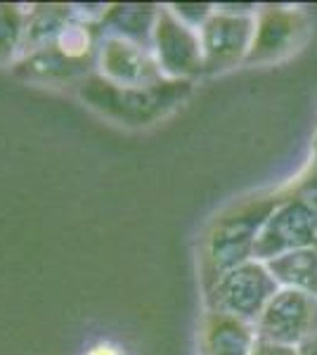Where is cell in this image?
<instances>
[{
	"label": "cell",
	"mask_w": 317,
	"mask_h": 355,
	"mask_svg": "<svg viewBox=\"0 0 317 355\" xmlns=\"http://www.w3.org/2000/svg\"><path fill=\"white\" fill-rule=\"evenodd\" d=\"M169 8L182 24L192 26L194 31H199V28L211 19V15L216 12V5H209V3H173Z\"/></svg>",
	"instance_id": "cell-16"
},
{
	"label": "cell",
	"mask_w": 317,
	"mask_h": 355,
	"mask_svg": "<svg viewBox=\"0 0 317 355\" xmlns=\"http://www.w3.org/2000/svg\"><path fill=\"white\" fill-rule=\"evenodd\" d=\"M251 355H298V348L291 346H282V343H273V341H256V348H253Z\"/></svg>",
	"instance_id": "cell-17"
},
{
	"label": "cell",
	"mask_w": 317,
	"mask_h": 355,
	"mask_svg": "<svg viewBox=\"0 0 317 355\" xmlns=\"http://www.w3.org/2000/svg\"><path fill=\"white\" fill-rule=\"evenodd\" d=\"M28 12H31V8L0 5V64L12 67L19 60Z\"/></svg>",
	"instance_id": "cell-15"
},
{
	"label": "cell",
	"mask_w": 317,
	"mask_h": 355,
	"mask_svg": "<svg viewBox=\"0 0 317 355\" xmlns=\"http://www.w3.org/2000/svg\"><path fill=\"white\" fill-rule=\"evenodd\" d=\"M277 291L280 284L270 272L268 263L253 259L225 272L216 287L206 291V311H221L256 324Z\"/></svg>",
	"instance_id": "cell-5"
},
{
	"label": "cell",
	"mask_w": 317,
	"mask_h": 355,
	"mask_svg": "<svg viewBox=\"0 0 317 355\" xmlns=\"http://www.w3.org/2000/svg\"><path fill=\"white\" fill-rule=\"evenodd\" d=\"M301 180L305 182V185H310L317 190V168H308V173L301 175Z\"/></svg>",
	"instance_id": "cell-20"
},
{
	"label": "cell",
	"mask_w": 317,
	"mask_h": 355,
	"mask_svg": "<svg viewBox=\"0 0 317 355\" xmlns=\"http://www.w3.org/2000/svg\"><path fill=\"white\" fill-rule=\"evenodd\" d=\"M97 73L117 85H147L166 78L152 48L117 36H102L97 48Z\"/></svg>",
	"instance_id": "cell-10"
},
{
	"label": "cell",
	"mask_w": 317,
	"mask_h": 355,
	"mask_svg": "<svg viewBox=\"0 0 317 355\" xmlns=\"http://www.w3.org/2000/svg\"><path fill=\"white\" fill-rule=\"evenodd\" d=\"M253 33H256V15L230 12L223 5H216L211 19L199 28L201 50H204V73L216 76V73H225L239 64H246Z\"/></svg>",
	"instance_id": "cell-7"
},
{
	"label": "cell",
	"mask_w": 317,
	"mask_h": 355,
	"mask_svg": "<svg viewBox=\"0 0 317 355\" xmlns=\"http://www.w3.org/2000/svg\"><path fill=\"white\" fill-rule=\"evenodd\" d=\"M284 197V187L258 192L230 204L216 216L199 242V275L204 294L225 272L256 259V244L265 223Z\"/></svg>",
	"instance_id": "cell-1"
},
{
	"label": "cell",
	"mask_w": 317,
	"mask_h": 355,
	"mask_svg": "<svg viewBox=\"0 0 317 355\" xmlns=\"http://www.w3.org/2000/svg\"><path fill=\"white\" fill-rule=\"evenodd\" d=\"M161 5L149 3H114L107 5L105 15L97 21L102 36H117L126 41L140 43L145 48H152L154 26H157Z\"/></svg>",
	"instance_id": "cell-12"
},
{
	"label": "cell",
	"mask_w": 317,
	"mask_h": 355,
	"mask_svg": "<svg viewBox=\"0 0 317 355\" xmlns=\"http://www.w3.org/2000/svg\"><path fill=\"white\" fill-rule=\"evenodd\" d=\"M310 168H317V137H315V147H313V162H310Z\"/></svg>",
	"instance_id": "cell-21"
},
{
	"label": "cell",
	"mask_w": 317,
	"mask_h": 355,
	"mask_svg": "<svg viewBox=\"0 0 317 355\" xmlns=\"http://www.w3.org/2000/svg\"><path fill=\"white\" fill-rule=\"evenodd\" d=\"M154 60L166 78L192 81L204 76V50L199 31L182 24L169 5H161L152 36Z\"/></svg>",
	"instance_id": "cell-8"
},
{
	"label": "cell",
	"mask_w": 317,
	"mask_h": 355,
	"mask_svg": "<svg viewBox=\"0 0 317 355\" xmlns=\"http://www.w3.org/2000/svg\"><path fill=\"white\" fill-rule=\"evenodd\" d=\"M310 36V19L301 8L289 5H265L256 12V33L251 53L246 57L249 67H265L282 62L303 48Z\"/></svg>",
	"instance_id": "cell-6"
},
{
	"label": "cell",
	"mask_w": 317,
	"mask_h": 355,
	"mask_svg": "<svg viewBox=\"0 0 317 355\" xmlns=\"http://www.w3.org/2000/svg\"><path fill=\"white\" fill-rule=\"evenodd\" d=\"M298 355H317V336L310 339L308 343H303V346L298 348Z\"/></svg>",
	"instance_id": "cell-19"
},
{
	"label": "cell",
	"mask_w": 317,
	"mask_h": 355,
	"mask_svg": "<svg viewBox=\"0 0 317 355\" xmlns=\"http://www.w3.org/2000/svg\"><path fill=\"white\" fill-rule=\"evenodd\" d=\"M256 334L263 341L301 348L317 336V299L296 289H282L268 303Z\"/></svg>",
	"instance_id": "cell-9"
},
{
	"label": "cell",
	"mask_w": 317,
	"mask_h": 355,
	"mask_svg": "<svg viewBox=\"0 0 317 355\" xmlns=\"http://www.w3.org/2000/svg\"><path fill=\"white\" fill-rule=\"evenodd\" d=\"M256 324L221 311H206L199 329V355H251Z\"/></svg>",
	"instance_id": "cell-11"
},
{
	"label": "cell",
	"mask_w": 317,
	"mask_h": 355,
	"mask_svg": "<svg viewBox=\"0 0 317 355\" xmlns=\"http://www.w3.org/2000/svg\"><path fill=\"white\" fill-rule=\"evenodd\" d=\"M313 246H317V190L298 178L284 187V197L265 223L256 244V261L270 263Z\"/></svg>",
	"instance_id": "cell-4"
},
{
	"label": "cell",
	"mask_w": 317,
	"mask_h": 355,
	"mask_svg": "<svg viewBox=\"0 0 317 355\" xmlns=\"http://www.w3.org/2000/svg\"><path fill=\"white\" fill-rule=\"evenodd\" d=\"M100 38L102 33L95 21L74 17L69 26L50 45L22 55L12 64V71L26 81L48 85H76L85 76L95 73Z\"/></svg>",
	"instance_id": "cell-3"
},
{
	"label": "cell",
	"mask_w": 317,
	"mask_h": 355,
	"mask_svg": "<svg viewBox=\"0 0 317 355\" xmlns=\"http://www.w3.org/2000/svg\"><path fill=\"white\" fill-rule=\"evenodd\" d=\"M85 355H121L119 348H114L112 343H95Z\"/></svg>",
	"instance_id": "cell-18"
},
{
	"label": "cell",
	"mask_w": 317,
	"mask_h": 355,
	"mask_svg": "<svg viewBox=\"0 0 317 355\" xmlns=\"http://www.w3.org/2000/svg\"><path fill=\"white\" fill-rule=\"evenodd\" d=\"M192 81L173 78L147 85H117L95 71L76 83V95L109 121L126 128H147L175 112L192 95Z\"/></svg>",
	"instance_id": "cell-2"
},
{
	"label": "cell",
	"mask_w": 317,
	"mask_h": 355,
	"mask_svg": "<svg viewBox=\"0 0 317 355\" xmlns=\"http://www.w3.org/2000/svg\"><path fill=\"white\" fill-rule=\"evenodd\" d=\"M268 268L282 289H296L317 299V246L280 256Z\"/></svg>",
	"instance_id": "cell-14"
},
{
	"label": "cell",
	"mask_w": 317,
	"mask_h": 355,
	"mask_svg": "<svg viewBox=\"0 0 317 355\" xmlns=\"http://www.w3.org/2000/svg\"><path fill=\"white\" fill-rule=\"evenodd\" d=\"M74 17H76L74 5H62V3L31 5V12H28L26 19L24 43H22V55H28L33 50L50 45L69 26V21Z\"/></svg>",
	"instance_id": "cell-13"
}]
</instances>
